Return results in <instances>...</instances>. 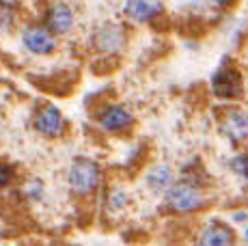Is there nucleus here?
I'll list each match as a JSON object with an SVG mask.
<instances>
[{"mask_svg":"<svg viewBox=\"0 0 248 246\" xmlns=\"http://www.w3.org/2000/svg\"><path fill=\"white\" fill-rule=\"evenodd\" d=\"M166 207L175 214H192L205 205V192L199 182L184 177L179 182H173L164 192Z\"/></svg>","mask_w":248,"mask_h":246,"instance_id":"obj_1","label":"nucleus"},{"mask_svg":"<svg viewBox=\"0 0 248 246\" xmlns=\"http://www.w3.org/2000/svg\"><path fill=\"white\" fill-rule=\"evenodd\" d=\"M67 184L76 195L87 197L102 184V169L91 158H76L67 171Z\"/></svg>","mask_w":248,"mask_h":246,"instance_id":"obj_2","label":"nucleus"},{"mask_svg":"<svg viewBox=\"0 0 248 246\" xmlns=\"http://www.w3.org/2000/svg\"><path fill=\"white\" fill-rule=\"evenodd\" d=\"M212 93L218 99H225V102L240 99L244 95V82H242L240 72L235 67H231V65L218 67L212 76Z\"/></svg>","mask_w":248,"mask_h":246,"instance_id":"obj_3","label":"nucleus"},{"mask_svg":"<svg viewBox=\"0 0 248 246\" xmlns=\"http://www.w3.org/2000/svg\"><path fill=\"white\" fill-rule=\"evenodd\" d=\"M95 121L99 130L106 134H119L134 125V115L121 104H106L95 112Z\"/></svg>","mask_w":248,"mask_h":246,"instance_id":"obj_4","label":"nucleus"},{"mask_svg":"<svg viewBox=\"0 0 248 246\" xmlns=\"http://www.w3.org/2000/svg\"><path fill=\"white\" fill-rule=\"evenodd\" d=\"M22 46L35 56L52 54L56 50V35L46 24H28L22 31Z\"/></svg>","mask_w":248,"mask_h":246,"instance_id":"obj_5","label":"nucleus"},{"mask_svg":"<svg viewBox=\"0 0 248 246\" xmlns=\"http://www.w3.org/2000/svg\"><path fill=\"white\" fill-rule=\"evenodd\" d=\"M35 130L39 132L41 136H47V138L61 136L63 130H65L63 112H61L54 104H46V106H41L35 115Z\"/></svg>","mask_w":248,"mask_h":246,"instance_id":"obj_6","label":"nucleus"},{"mask_svg":"<svg viewBox=\"0 0 248 246\" xmlns=\"http://www.w3.org/2000/svg\"><path fill=\"white\" fill-rule=\"evenodd\" d=\"M220 132L231 143H242L248 138V110L229 108L220 119Z\"/></svg>","mask_w":248,"mask_h":246,"instance_id":"obj_7","label":"nucleus"},{"mask_svg":"<svg viewBox=\"0 0 248 246\" xmlns=\"http://www.w3.org/2000/svg\"><path fill=\"white\" fill-rule=\"evenodd\" d=\"M123 11L136 24H147L164 11V2L162 0H125Z\"/></svg>","mask_w":248,"mask_h":246,"instance_id":"obj_8","label":"nucleus"},{"mask_svg":"<svg viewBox=\"0 0 248 246\" xmlns=\"http://www.w3.org/2000/svg\"><path fill=\"white\" fill-rule=\"evenodd\" d=\"M93 46H95V50L112 54V52L121 50L125 46V32H123L121 26L106 24V26L97 28V32L93 35Z\"/></svg>","mask_w":248,"mask_h":246,"instance_id":"obj_9","label":"nucleus"},{"mask_svg":"<svg viewBox=\"0 0 248 246\" xmlns=\"http://www.w3.org/2000/svg\"><path fill=\"white\" fill-rule=\"evenodd\" d=\"M199 244L203 246H227L233 244V229L222 220H212L199 231Z\"/></svg>","mask_w":248,"mask_h":246,"instance_id":"obj_10","label":"nucleus"},{"mask_svg":"<svg viewBox=\"0 0 248 246\" xmlns=\"http://www.w3.org/2000/svg\"><path fill=\"white\" fill-rule=\"evenodd\" d=\"M74 20H76L74 9L65 2L52 4L46 13V26L50 28L54 35H65V32H69L71 26H74Z\"/></svg>","mask_w":248,"mask_h":246,"instance_id":"obj_11","label":"nucleus"},{"mask_svg":"<svg viewBox=\"0 0 248 246\" xmlns=\"http://www.w3.org/2000/svg\"><path fill=\"white\" fill-rule=\"evenodd\" d=\"M175 182L173 169L169 164H154L145 175V184L154 192H166V188Z\"/></svg>","mask_w":248,"mask_h":246,"instance_id":"obj_12","label":"nucleus"},{"mask_svg":"<svg viewBox=\"0 0 248 246\" xmlns=\"http://www.w3.org/2000/svg\"><path fill=\"white\" fill-rule=\"evenodd\" d=\"M125 205H127V192L121 190V188H112V190L108 192V207H110L112 212H119Z\"/></svg>","mask_w":248,"mask_h":246,"instance_id":"obj_13","label":"nucleus"},{"mask_svg":"<svg viewBox=\"0 0 248 246\" xmlns=\"http://www.w3.org/2000/svg\"><path fill=\"white\" fill-rule=\"evenodd\" d=\"M231 171L244 182H248V154H240L231 160Z\"/></svg>","mask_w":248,"mask_h":246,"instance_id":"obj_14","label":"nucleus"},{"mask_svg":"<svg viewBox=\"0 0 248 246\" xmlns=\"http://www.w3.org/2000/svg\"><path fill=\"white\" fill-rule=\"evenodd\" d=\"M13 20H16V13H13V7L7 2H2L0 0V32L7 31V28H11Z\"/></svg>","mask_w":248,"mask_h":246,"instance_id":"obj_15","label":"nucleus"},{"mask_svg":"<svg viewBox=\"0 0 248 246\" xmlns=\"http://www.w3.org/2000/svg\"><path fill=\"white\" fill-rule=\"evenodd\" d=\"M13 177H16V171H13L11 164L0 162V190H2L4 186H9V184L13 182Z\"/></svg>","mask_w":248,"mask_h":246,"instance_id":"obj_16","label":"nucleus"},{"mask_svg":"<svg viewBox=\"0 0 248 246\" xmlns=\"http://www.w3.org/2000/svg\"><path fill=\"white\" fill-rule=\"evenodd\" d=\"M26 195L32 199V201H39V197L44 195V186H41V182H31L26 186Z\"/></svg>","mask_w":248,"mask_h":246,"instance_id":"obj_17","label":"nucleus"},{"mask_svg":"<svg viewBox=\"0 0 248 246\" xmlns=\"http://www.w3.org/2000/svg\"><path fill=\"white\" fill-rule=\"evenodd\" d=\"M233 2H235V0H207V4L214 9H227V7H231Z\"/></svg>","mask_w":248,"mask_h":246,"instance_id":"obj_18","label":"nucleus"},{"mask_svg":"<svg viewBox=\"0 0 248 246\" xmlns=\"http://www.w3.org/2000/svg\"><path fill=\"white\" fill-rule=\"evenodd\" d=\"M233 220L235 222H244V220H248V212H233Z\"/></svg>","mask_w":248,"mask_h":246,"instance_id":"obj_19","label":"nucleus"},{"mask_svg":"<svg viewBox=\"0 0 248 246\" xmlns=\"http://www.w3.org/2000/svg\"><path fill=\"white\" fill-rule=\"evenodd\" d=\"M244 240H246V242H248V227H246V229H244Z\"/></svg>","mask_w":248,"mask_h":246,"instance_id":"obj_20","label":"nucleus"}]
</instances>
